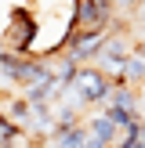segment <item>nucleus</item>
Instances as JSON below:
<instances>
[{"label":"nucleus","mask_w":145,"mask_h":148,"mask_svg":"<svg viewBox=\"0 0 145 148\" xmlns=\"http://www.w3.org/2000/svg\"><path fill=\"white\" fill-rule=\"evenodd\" d=\"M113 90H116V83L102 69H94V65H80L76 79H72V94H76L84 105H102V108H105L109 101H113Z\"/></svg>","instance_id":"f257e3e1"},{"label":"nucleus","mask_w":145,"mask_h":148,"mask_svg":"<svg viewBox=\"0 0 145 148\" xmlns=\"http://www.w3.org/2000/svg\"><path fill=\"white\" fill-rule=\"evenodd\" d=\"M109 105H116V108H127V112L142 116V94H138L134 87H116V90H113V101H109Z\"/></svg>","instance_id":"39448f33"},{"label":"nucleus","mask_w":145,"mask_h":148,"mask_svg":"<svg viewBox=\"0 0 145 148\" xmlns=\"http://www.w3.org/2000/svg\"><path fill=\"white\" fill-rule=\"evenodd\" d=\"M87 141H91V130H87V123H80L72 130H55L47 148H87Z\"/></svg>","instance_id":"20e7f679"},{"label":"nucleus","mask_w":145,"mask_h":148,"mask_svg":"<svg viewBox=\"0 0 145 148\" xmlns=\"http://www.w3.org/2000/svg\"><path fill=\"white\" fill-rule=\"evenodd\" d=\"M134 54H142V58H145V40H138V43H134Z\"/></svg>","instance_id":"9d476101"},{"label":"nucleus","mask_w":145,"mask_h":148,"mask_svg":"<svg viewBox=\"0 0 145 148\" xmlns=\"http://www.w3.org/2000/svg\"><path fill=\"white\" fill-rule=\"evenodd\" d=\"M14 141H18V123L4 116V119H0V145H4V148H14Z\"/></svg>","instance_id":"0eeeda50"},{"label":"nucleus","mask_w":145,"mask_h":148,"mask_svg":"<svg viewBox=\"0 0 145 148\" xmlns=\"http://www.w3.org/2000/svg\"><path fill=\"white\" fill-rule=\"evenodd\" d=\"M142 4H145V0H113V7H116V14H120V18H130Z\"/></svg>","instance_id":"6e6552de"},{"label":"nucleus","mask_w":145,"mask_h":148,"mask_svg":"<svg viewBox=\"0 0 145 148\" xmlns=\"http://www.w3.org/2000/svg\"><path fill=\"white\" fill-rule=\"evenodd\" d=\"M134 25L142 29V36H138V40H145V4L138 7V11H134Z\"/></svg>","instance_id":"1a4fd4ad"},{"label":"nucleus","mask_w":145,"mask_h":148,"mask_svg":"<svg viewBox=\"0 0 145 148\" xmlns=\"http://www.w3.org/2000/svg\"><path fill=\"white\" fill-rule=\"evenodd\" d=\"M87 130H91V137H98L102 145H109V148H116L120 145V127H116L113 119H109L105 112H94V116H87Z\"/></svg>","instance_id":"7ed1b4c3"},{"label":"nucleus","mask_w":145,"mask_h":148,"mask_svg":"<svg viewBox=\"0 0 145 148\" xmlns=\"http://www.w3.org/2000/svg\"><path fill=\"white\" fill-rule=\"evenodd\" d=\"M33 33H36L33 14H29L26 7H14V11L7 14V47L14 43V54L29 51V47H33Z\"/></svg>","instance_id":"f03ea898"},{"label":"nucleus","mask_w":145,"mask_h":148,"mask_svg":"<svg viewBox=\"0 0 145 148\" xmlns=\"http://www.w3.org/2000/svg\"><path fill=\"white\" fill-rule=\"evenodd\" d=\"M102 112H105L109 119H113L116 127H120V134H127V130L134 127V123H142V116H134V112H127V108H116V105H105V108H102Z\"/></svg>","instance_id":"423d86ee"}]
</instances>
